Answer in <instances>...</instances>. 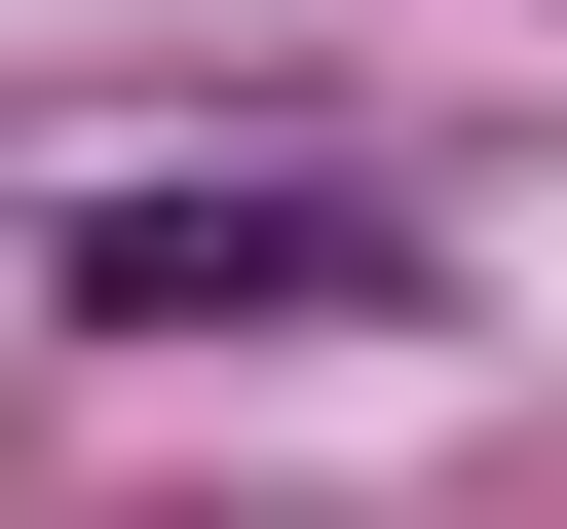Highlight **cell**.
<instances>
[{
    "label": "cell",
    "instance_id": "6da1fadb",
    "mask_svg": "<svg viewBox=\"0 0 567 529\" xmlns=\"http://www.w3.org/2000/svg\"><path fill=\"white\" fill-rule=\"evenodd\" d=\"M379 303H416L379 189H114L76 227V341H379Z\"/></svg>",
    "mask_w": 567,
    "mask_h": 529
}]
</instances>
